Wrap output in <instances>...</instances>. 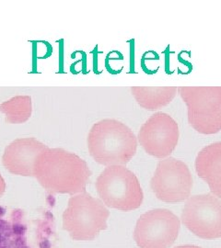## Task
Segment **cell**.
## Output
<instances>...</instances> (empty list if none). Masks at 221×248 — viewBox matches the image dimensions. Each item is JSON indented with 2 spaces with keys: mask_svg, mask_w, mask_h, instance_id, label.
Segmentation results:
<instances>
[{
  "mask_svg": "<svg viewBox=\"0 0 221 248\" xmlns=\"http://www.w3.org/2000/svg\"><path fill=\"white\" fill-rule=\"evenodd\" d=\"M195 171L207 183L213 195L221 199V142L210 143L198 153Z\"/></svg>",
  "mask_w": 221,
  "mask_h": 248,
  "instance_id": "8fae6325",
  "label": "cell"
},
{
  "mask_svg": "<svg viewBox=\"0 0 221 248\" xmlns=\"http://www.w3.org/2000/svg\"><path fill=\"white\" fill-rule=\"evenodd\" d=\"M151 187L159 201L181 202L188 200L193 177L187 165L174 157L160 160L151 180Z\"/></svg>",
  "mask_w": 221,
  "mask_h": 248,
  "instance_id": "52a82bcc",
  "label": "cell"
},
{
  "mask_svg": "<svg viewBox=\"0 0 221 248\" xmlns=\"http://www.w3.org/2000/svg\"><path fill=\"white\" fill-rule=\"evenodd\" d=\"M87 143L91 157L106 167L125 166L137 149V140L132 130L115 119H104L94 124Z\"/></svg>",
  "mask_w": 221,
  "mask_h": 248,
  "instance_id": "7a4b0ae2",
  "label": "cell"
},
{
  "mask_svg": "<svg viewBox=\"0 0 221 248\" xmlns=\"http://www.w3.org/2000/svg\"><path fill=\"white\" fill-rule=\"evenodd\" d=\"M175 248H201L199 247H196V246H191V245H186V246H180V247H177Z\"/></svg>",
  "mask_w": 221,
  "mask_h": 248,
  "instance_id": "2e32d148",
  "label": "cell"
},
{
  "mask_svg": "<svg viewBox=\"0 0 221 248\" xmlns=\"http://www.w3.org/2000/svg\"><path fill=\"white\" fill-rule=\"evenodd\" d=\"M0 112L5 114L9 124H24L32 115V98L29 96L10 98L0 105Z\"/></svg>",
  "mask_w": 221,
  "mask_h": 248,
  "instance_id": "5bb4252c",
  "label": "cell"
},
{
  "mask_svg": "<svg viewBox=\"0 0 221 248\" xmlns=\"http://www.w3.org/2000/svg\"><path fill=\"white\" fill-rule=\"evenodd\" d=\"M179 126L175 120L164 112H156L143 124L137 139L144 150L156 158L169 156L179 141Z\"/></svg>",
  "mask_w": 221,
  "mask_h": 248,
  "instance_id": "9c48e42d",
  "label": "cell"
},
{
  "mask_svg": "<svg viewBox=\"0 0 221 248\" xmlns=\"http://www.w3.org/2000/svg\"><path fill=\"white\" fill-rule=\"evenodd\" d=\"M5 189H6V183L4 178L0 175V197L4 194Z\"/></svg>",
  "mask_w": 221,
  "mask_h": 248,
  "instance_id": "9a60e30c",
  "label": "cell"
},
{
  "mask_svg": "<svg viewBox=\"0 0 221 248\" xmlns=\"http://www.w3.org/2000/svg\"><path fill=\"white\" fill-rule=\"evenodd\" d=\"M98 195L107 207L130 212L141 206L144 199L140 182L131 170L124 166H111L96 180Z\"/></svg>",
  "mask_w": 221,
  "mask_h": 248,
  "instance_id": "277c9868",
  "label": "cell"
},
{
  "mask_svg": "<svg viewBox=\"0 0 221 248\" xmlns=\"http://www.w3.org/2000/svg\"><path fill=\"white\" fill-rule=\"evenodd\" d=\"M189 124L202 134L221 131V87H180Z\"/></svg>",
  "mask_w": 221,
  "mask_h": 248,
  "instance_id": "5b68a950",
  "label": "cell"
},
{
  "mask_svg": "<svg viewBox=\"0 0 221 248\" xmlns=\"http://www.w3.org/2000/svg\"><path fill=\"white\" fill-rule=\"evenodd\" d=\"M109 216L110 212L103 202L85 191L69 199L63 213V228L72 239L92 241L101 231L106 229Z\"/></svg>",
  "mask_w": 221,
  "mask_h": 248,
  "instance_id": "3957f363",
  "label": "cell"
},
{
  "mask_svg": "<svg viewBox=\"0 0 221 248\" xmlns=\"http://www.w3.org/2000/svg\"><path fill=\"white\" fill-rule=\"evenodd\" d=\"M91 171L86 161L61 148H47L36 161L34 177L51 193L85 192Z\"/></svg>",
  "mask_w": 221,
  "mask_h": 248,
  "instance_id": "6da1fadb",
  "label": "cell"
},
{
  "mask_svg": "<svg viewBox=\"0 0 221 248\" xmlns=\"http://www.w3.org/2000/svg\"><path fill=\"white\" fill-rule=\"evenodd\" d=\"M47 148L35 138H19L6 147L2 156L3 166L13 175L34 177L36 161Z\"/></svg>",
  "mask_w": 221,
  "mask_h": 248,
  "instance_id": "30bf717a",
  "label": "cell"
},
{
  "mask_svg": "<svg viewBox=\"0 0 221 248\" xmlns=\"http://www.w3.org/2000/svg\"><path fill=\"white\" fill-rule=\"evenodd\" d=\"M187 229L202 239L221 237V202L213 194L190 197L182 213Z\"/></svg>",
  "mask_w": 221,
  "mask_h": 248,
  "instance_id": "ba28073f",
  "label": "cell"
},
{
  "mask_svg": "<svg viewBox=\"0 0 221 248\" xmlns=\"http://www.w3.org/2000/svg\"><path fill=\"white\" fill-rule=\"evenodd\" d=\"M27 227L18 219L0 218V248H31Z\"/></svg>",
  "mask_w": 221,
  "mask_h": 248,
  "instance_id": "4fadbf2b",
  "label": "cell"
},
{
  "mask_svg": "<svg viewBox=\"0 0 221 248\" xmlns=\"http://www.w3.org/2000/svg\"><path fill=\"white\" fill-rule=\"evenodd\" d=\"M177 89L176 87H132L131 92L139 106L148 110H157L173 100Z\"/></svg>",
  "mask_w": 221,
  "mask_h": 248,
  "instance_id": "7c38bea8",
  "label": "cell"
},
{
  "mask_svg": "<svg viewBox=\"0 0 221 248\" xmlns=\"http://www.w3.org/2000/svg\"><path fill=\"white\" fill-rule=\"evenodd\" d=\"M180 219L166 209H155L137 220L134 239L140 248H170L176 241Z\"/></svg>",
  "mask_w": 221,
  "mask_h": 248,
  "instance_id": "8992f818",
  "label": "cell"
}]
</instances>
